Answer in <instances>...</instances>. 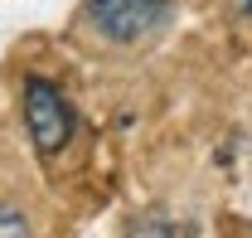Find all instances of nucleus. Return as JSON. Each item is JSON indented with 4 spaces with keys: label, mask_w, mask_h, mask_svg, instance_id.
<instances>
[{
    "label": "nucleus",
    "mask_w": 252,
    "mask_h": 238,
    "mask_svg": "<svg viewBox=\"0 0 252 238\" xmlns=\"http://www.w3.org/2000/svg\"><path fill=\"white\" fill-rule=\"evenodd\" d=\"M175 0H88L83 20L97 30L107 44H141L170 25Z\"/></svg>",
    "instance_id": "1"
},
{
    "label": "nucleus",
    "mask_w": 252,
    "mask_h": 238,
    "mask_svg": "<svg viewBox=\"0 0 252 238\" xmlns=\"http://www.w3.org/2000/svg\"><path fill=\"white\" fill-rule=\"evenodd\" d=\"M20 102H25V131H30L34 151H39V156H59V151L73 141V107H68V97L59 92V83H49V78H25Z\"/></svg>",
    "instance_id": "2"
},
{
    "label": "nucleus",
    "mask_w": 252,
    "mask_h": 238,
    "mask_svg": "<svg viewBox=\"0 0 252 238\" xmlns=\"http://www.w3.org/2000/svg\"><path fill=\"white\" fill-rule=\"evenodd\" d=\"M25 234H30V219H25V209L0 204V238H25Z\"/></svg>",
    "instance_id": "3"
},
{
    "label": "nucleus",
    "mask_w": 252,
    "mask_h": 238,
    "mask_svg": "<svg viewBox=\"0 0 252 238\" xmlns=\"http://www.w3.org/2000/svg\"><path fill=\"white\" fill-rule=\"evenodd\" d=\"M131 234H189V229H180V224H151V219H136V224H131Z\"/></svg>",
    "instance_id": "4"
},
{
    "label": "nucleus",
    "mask_w": 252,
    "mask_h": 238,
    "mask_svg": "<svg viewBox=\"0 0 252 238\" xmlns=\"http://www.w3.org/2000/svg\"><path fill=\"white\" fill-rule=\"evenodd\" d=\"M243 10H248V15H252V0H243Z\"/></svg>",
    "instance_id": "5"
}]
</instances>
